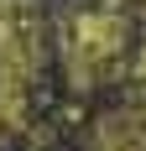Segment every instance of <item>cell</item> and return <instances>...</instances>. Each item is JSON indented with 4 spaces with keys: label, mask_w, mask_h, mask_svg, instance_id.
Here are the masks:
<instances>
[{
    "label": "cell",
    "mask_w": 146,
    "mask_h": 151,
    "mask_svg": "<svg viewBox=\"0 0 146 151\" xmlns=\"http://www.w3.org/2000/svg\"><path fill=\"white\" fill-rule=\"evenodd\" d=\"M99 136H104V141H110V136H120V141L131 136V146H125V151H146V109H131V115L104 120V130H99Z\"/></svg>",
    "instance_id": "cell-2"
},
{
    "label": "cell",
    "mask_w": 146,
    "mask_h": 151,
    "mask_svg": "<svg viewBox=\"0 0 146 151\" xmlns=\"http://www.w3.org/2000/svg\"><path fill=\"white\" fill-rule=\"evenodd\" d=\"M120 42H125V31H120L115 16H78V21H73V63H78L84 73L99 68Z\"/></svg>",
    "instance_id": "cell-1"
}]
</instances>
